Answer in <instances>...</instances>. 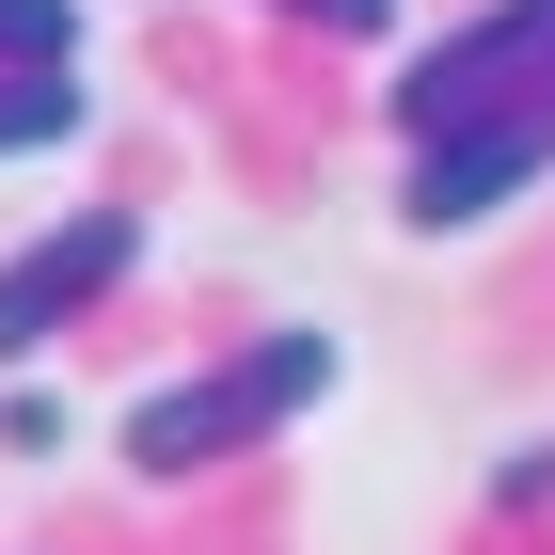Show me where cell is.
Listing matches in <instances>:
<instances>
[{"instance_id":"obj_1","label":"cell","mask_w":555,"mask_h":555,"mask_svg":"<svg viewBox=\"0 0 555 555\" xmlns=\"http://www.w3.org/2000/svg\"><path fill=\"white\" fill-rule=\"evenodd\" d=\"M349 382V349L334 334H238L222 365H191V382H159L128 413V461L143 476H207V461H255L270 428H301L318 397Z\"/></svg>"},{"instance_id":"obj_2","label":"cell","mask_w":555,"mask_h":555,"mask_svg":"<svg viewBox=\"0 0 555 555\" xmlns=\"http://www.w3.org/2000/svg\"><path fill=\"white\" fill-rule=\"evenodd\" d=\"M540 175H555V80H524V95H492V112H461V128L413 143L397 222H413V238H461V222H492L508 191H540Z\"/></svg>"},{"instance_id":"obj_3","label":"cell","mask_w":555,"mask_h":555,"mask_svg":"<svg viewBox=\"0 0 555 555\" xmlns=\"http://www.w3.org/2000/svg\"><path fill=\"white\" fill-rule=\"evenodd\" d=\"M555 80V0H492V16H461V33L413 48V80H397V128H461V112H492V95Z\"/></svg>"},{"instance_id":"obj_4","label":"cell","mask_w":555,"mask_h":555,"mask_svg":"<svg viewBox=\"0 0 555 555\" xmlns=\"http://www.w3.org/2000/svg\"><path fill=\"white\" fill-rule=\"evenodd\" d=\"M128 255H143V207H80V222H48V238H16L0 255V365H33L95 286H128Z\"/></svg>"},{"instance_id":"obj_5","label":"cell","mask_w":555,"mask_h":555,"mask_svg":"<svg viewBox=\"0 0 555 555\" xmlns=\"http://www.w3.org/2000/svg\"><path fill=\"white\" fill-rule=\"evenodd\" d=\"M80 64H16V80H0V159H33V143H80Z\"/></svg>"},{"instance_id":"obj_6","label":"cell","mask_w":555,"mask_h":555,"mask_svg":"<svg viewBox=\"0 0 555 555\" xmlns=\"http://www.w3.org/2000/svg\"><path fill=\"white\" fill-rule=\"evenodd\" d=\"M0 64H80V16L64 0H0Z\"/></svg>"},{"instance_id":"obj_7","label":"cell","mask_w":555,"mask_h":555,"mask_svg":"<svg viewBox=\"0 0 555 555\" xmlns=\"http://www.w3.org/2000/svg\"><path fill=\"white\" fill-rule=\"evenodd\" d=\"M286 16H318V33H397V0H286Z\"/></svg>"}]
</instances>
